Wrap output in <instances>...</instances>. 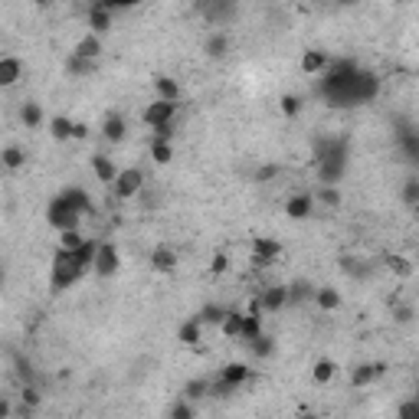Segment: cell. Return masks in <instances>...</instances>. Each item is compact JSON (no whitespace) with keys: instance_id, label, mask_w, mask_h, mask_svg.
Instances as JSON below:
<instances>
[{"instance_id":"obj_1","label":"cell","mask_w":419,"mask_h":419,"mask_svg":"<svg viewBox=\"0 0 419 419\" xmlns=\"http://www.w3.org/2000/svg\"><path fill=\"white\" fill-rule=\"evenodd\" d=\"M89 210H92V200H89L86 190H79V187L62 190L59 197L50 203V223L59 233L62 230H75L79 226V216H86Z\"/></svg>"},{"instance_id":"obj_2","label":"cell","mask_w":419,"mask_h":419,"mask_svg":"<svg viewBox=\"0 0 419 419\" xmlns=\"http://www.w3.org/2000/svg\"><path fill=\"white\" fill-rule=\"evenodd\" d=\"M82 266L75 259V252H66V249H56V256H53V288L62 292V288H69L73 282L82 279Z\"/></svg>"},{"instance_id":"obj_3","label":"cell","mask_w":419,"mask_h":419,"mask_svg":"<svg viewBox=\"0 0 419 419\" xmlns=\"http://www.w3.org/2000/svg\"><path fill=\"white\" fill-rule=\"evenodd\" d=\"M174 118H177V102H167V99H154L151 105H145V111H141V122L148 124L151 131L160 128V124H171Z\"/></svg>"},{"instance_id":"obj_4","label":"cell","mask_w":419,"mask_h":419,"mask_svg":"<svg viewBox=\"0 0 419 419\" xmlns=\"http://www.w3.org/2000/svg\"><path fill=\"white\" fill-rule=\"evenodd\" d=\"M141 187H145V171L141 167H124V171H118V180L111 184V190H115L118 200H131L141 194Z\"/></svg>"},{"instance_id":"obj_5","label":"cell","mask_w":419,"mask_h":419,"mask_svg":"<svg viewBox=\"0 0 419 419\" xmlns=\"http://www.w3.org/2000/svg\"><path fill=\"white\" fill-rule=\"evenodd\" d=\"M118 266H122L118 249L111 246V243H99V252H95V266H92V272L102 275V279H111V275L118 272Z\"/></svg>"},{"instance_id":"obj_6","label":"cell","mask_w":419,"mask_h":419,"mask_svg":"<svg viewBox=\"0 0 419 419\" xmlns=\"http://www.w3.org/2000/svg\"><path fill=\"white\" fill-rule=\"evenodd\" d=\"M262 311L266 315H275V311H282L288 305V285H269V288H262Z\"/></svg>"},{"instance_id":"obj_7","label":"cell","mask_w":419,"mask_h":419,"mask_svg":"<svg viewBox=\"0 0 419 419\" xmlns=\"http://www.w3.org/2000/svg\"><path fill=\"white\" fill-rule=\"evenodd\" d=\"M311 210H315V197L311 194H292V197L285 200L288 220H305V216H311Z\"/></svg>"},{"instance_id":"obj_8","label":"cell","mask_w":419,"mask_h":419,"mask_svg":"<svg viewBox=\"0 0 419 419\" xmlns=\"http://www.w3.org/2000/svg\"><path fill=\"white\" fill-rule=\"evenodd\" d=\"M315 305H318V311L331 315V311H337L344 305V298H341V292L334 285H321V288H315Z\"/></svg>"},{"instance_id":"obj_9","label":"cell","mask_w":419,"mask_h":419,"mask_svg":"<svg viewBox=\"0 0 419 419\" xmlns=\"http://www.w3.org/2000/svg\"><path fill=\"white\" fill-rule=\"evenodd\" d=\"M102 53H105V46H102V33H92V30H89L86 37L75 43V56H82V59H89V62H95Z\"/></svg>"},{"instance_id":"obj_10","label":"cell","mask_w":419,"mask_h":419,"mask_svg":"<svg viewBox=\"0 0 419 419\" xmlns=\"http://www.w3.org/2000/svg\"><path fill=\"white\" fill-rule=\"evenodd\" d=\"M20 79H24V62L17 59V56H3V59H0V86L10 89V86H17Z\"/></svg>"},{"instance_id":"obj_11","label":"cell","mask_w":419,"mask_h":419,"mask_svg":"<svg viewBox=\"0 0 419 419\" xmlns=\"http://www.w3.org/2000/svg\"><path fill=\"white\" fill-rule=\"evenodd\" d=\"M252 252H256V262H275L282 256V243H275L269 236H259V239H252Z\"/></svg>"},{"instance_id":"obj_12","label":"cell","mask_w":419,"mask_h":419,"mask_svg":"<svg viewBox=\"0 0 419 419\" xmlns=\"http://www.w3.org/2000/svg\"><path fill=\"white\" fill-rule=\"evenodd\" d=\"M328 62H331V56L324 50H308V53H301V73L305 75H318V73H324L328 69Z\"/></svg>"},{"instance_id":"obj_13","label":"cell","mask_w":419,"mask_h":419,"mask_svg":"<svg viewBox=\"0 0 419 419\" xmlns=\"http://www.w3.org/2000/svg\"><path fill=\"white\" fill-rule=\"evenodd\" d=\"M177 262H180V256H177V249H171V246H158L151 252V269L154 272H174Z\"/></svg>"},{"instance_id":"obj_14","label":"cell","mask_w":419,"mask_h":419,"mask_svg":"<svg viewBox=\"0 0 419 419\" xmlns=\"http://www.w3.org/2000/svg\"><path fill=\"white\" fill-rule=\"evenodd\" d=\"M102 135H105V141H111V145L124 141V135H128V122H124V115H105V122H102Z\"/></svg>"},{"instance_id":"obj_15","label":"cell","mask_w":419,"mask_h":419,"mask_svg":"<svg viewBox=\"0 0 419 419\" xmlns=\"http://www.w3.org/2000/svg\"><path fill=\"white\" fill-rule=\"evenodd\" d=\"M92 174L99 177V184H115V180H118V167H115V160L105 158V154H92Z\"/></svg>"},{"instance_id":"obj_16","label":"cell","mask_w":419,"mask_h":419,"mask_svg":"<svg viewBox=\"0 0 419 419\" xmlns=\"http://www.w3.org/2000/svg\"><path fill=\"white\" fill-rule=\"evenodd\" d=\"M249 373H252V367H249V364H226V367H223V373H220L223 390H230V387H239V383H246Z\"/></svg>"},{"instance_id":"obj_17","label":"cell","mask_w":419,"mask_h":419,"mask_svg":"<svg viewBox=\"0 0 419 419\" xmlns=\"http://www.w3.org/2000/svg\"><path fill=\"white\" fill-rule=\"evenodd\" d=\"M154 95L158 99H167V102H180V82L171 79V75H154Z\"/></svg>"},{"instance_id":"obj_18","label":"cell","mask_w":419,"mask_h":419,"mask_svg":"<svg viewBox=\"0 0 419 419\" xmlns=\"http://www.w3.org/2000/svg\"><path fill=\"white\" fill-rule=\"evenodd\" d=\"M383 373V364H360V367L351 370V387H370Z\"/></svg>"},{"instance_id":"obj_19","label":"cell","mask_w":419,"mask_h":419,"mask_svg":"<svg viewBox=\"0 0 419 419\" xmlns=\"http://www.w3.org/2000/svg\"><path fill=\"white\" fill-rule=\"evenodd\" d=\"M89 30H92V33H109V30H111L109 3H95V7L89 10Z\"/></svg>"},{"instance_id":"obj_20","label":"cell","mask_w":419,"mask_h":419,"mask_svg":"<svg viewBox=\"0 0 419 419\" xmlns=\"http://www.w3.org/2000/svg\"><path fill=\"white\" fill-rule=\"evenodd\" d=\"M334 377H337V364H334L331 357L315 360V367H311V380L318 383V387H328Z\"/></svg>"},{"instance_id":"obj_21","label":"cell","mask_w":419,"mask_h":419,"mask_svg":"<svg viewBox=\"0 0 419 419\" xmlns=\"http://www.w3.org/2000/svg\"><path fill=\"white\" fill-rule=\"evenodd\" d=\"M243 318H246V311H239V308L226 311V318H223V324H220V334L226 337V341L239 337V331H243Z\"/></svg>"},{"instance_id":"obj_22","label":"cell","mask_w":419,"mask_h":419,"mask_svg":"<svg viewBox=\"0 0 419 419\" xmlns=\"http://www.w3.org/2000/svg\"><path fill=\"white\" fill-rule=\"evenodd\" d=\"M177 337H180L187 347H197L200 341H203V321H200V318L184 321V324H180V331H177Z\"/></svg>"},{"instance_id":"obj_23","label":"cell","mask_w":419,"mask_h":419,"mask_svg":"<svg viewBox=\"0 0 419 419\" xmlns=\"http://www.w3.org/2000/svg\"><path fill=\"white\" fill-rule=\"evenodd\" d=\"M75 131V122L69 118V115H53L50 118V135L53 141H69Z\"/></svg>"},{"instance_id":"obj_24","label":"cell","mask_w":419,"mask_h":419,"mask_svg":"<svg viewBox=\"0 0 419 419\" xmlns=\"http://www.w3.org/2000/svg\"><path fill=\"white\" fill-rule=\"evenodd\" d=\"M0 160H3L7 171H20V167H26V151L17 148V145H7V148L0 151Z\"/></svg>"},{"instance_id":"obj_25","label":"cell","mask_w":419,"mask_h":419,"mask_svg":"<svg viewBox=\"0 0 419 419\" xmlns=\"http://www.w3.org/2000/svg\"><path fill=\"white\" fill-rule=\"evenodd\" d=\"M86 243H89V236L79 233V226H75V230H62L59 233V249H66V252H79Z\"/></svg>"},{"instance_id":"obj_26","label":"cell","mask_w":419,"mask_h":419,"mask_svg":"<svg viewBox=\"0 0 419 419\" xmlns=\"http://www.w3.org/2000/svg\"><path fill=\"white\" fill-rule=\"evenodd\" d=\"M226 53H230V37H226V33H210L207 56H213V59H223Z\"/></svg>"},{"instance_id":"obj_27","label":"cell","mask_w":419,"mask_h":419,"mask_svg":"<svg viewBox=\"0 0 419 419\" xmlns=\"http://www.w3.org/2000/svg\"><path fill=\"white\" fill-rule=\"evenodd\" d=\"M20 122L26 128H39L43 124V109H39L37 102H24V109H20Z\"/></svg>"},{"instance_id":"obj_28","label":"cell","mask_w":419,"mask_h":419,"mask_svg":"<svg viewBox=\"0 0 419 419\" xmlns=\"http://www.w3.org/2000/svg\"><path fill=\"white\" fill-rule=\"evenodd\" d=\"M151 160L154 164H171L174 160V148H171V141H151Z\"/></svg>"},{"instance_id":"obj_29","label":"cell","mask_w":419,"mask_h":419,"mask_svg":"<svg viewBox=\"0 0 419 419\" xmlns=\"http://www.w3.org/2000/svg\"><path fill=\"white\" fill-rule=\"evenodd\" d=\"M262 334V315H246L243 318V331H239V337L243 341H256Z\"/></svg>"},{"instance_id":"obj_30","label":"cell","mask_w":419,"mask_h":419,"mask_svg":"<svg viewBox=\"0 0 419 419\" xmlns=\"http://www.w3.org/2000/svg\"><path fill=\"white\" fill-rule=\"evenodd\" d=\"M315 203H324V207H341V190H334V184H324L315 194Z\"/></svg>"},{"instance_id":"obj_31","label":"cell","mask_w":419,"mask_h":419,"mask_svg":"<svg viewBox=\"0 0 419 419\" xmlns=\"http://www.w3.org/2000/svg\"><path fill=\"white\" fill-rule=\"evenodd\" d=\"M226 311L230 308H220V305H207V308L200 311V321H203V324H223V318H226Z\"/></svg>"},{"instance_id":"obj_32","label":"cell","mask_w":419,"mask_h":419,"mask_svg":"<svg viewBox=\"0 0 419 419\" xmlns=\"http://www.w3.org/2000/svg\"><path fill=\"white\" fill-rule=\"evenodd\" d=\"M387 269L396 272V275H409V272H413V266H409L407 256H387Z\"/></svg>"},{"instance_id":"obj_33","label":"cell","mask_w":419,"mask_h":419,"mask_svg":"<svg viewBox=\"0 0 419 419\" xmlns=\"http://www.w3.org/2000/svg\"><path fill=\"white\" fill-rule=\"evenodd\" d=\"M403 203L419 207V180H416V177H409L407 184H403Z\"/></svg>"},{"instance_id":"obj_34","label":"cell","mask_w":419,"mask_h":419,"mask_svg":"<svg viewBox=\"0 0 419 419\" xmlns=\"http://www.w3.org/2000/svg\"><path fill=\"white\" fill-rule=\"evenodd\" d=\"M249 344H252V354H256V357H269L272 354V337H266V334H259V337L249 341Z\"/></svg>"},{"instance_id":"obj_35","label":"cell","mask_w":419,"mask_h":419,"mask_svg":"<svg viewBox=\"0 0 419 419\" xmlns=\"http://www.w3.org/2000/svg\"><path fill=\"white\" fill-rule=\"evenodd\" d=\"M279 105H282V115H288V118H295L298 111H301V99L298 95H282Z\"/></svg>"},{"instance_id":"obj_36","label":"cell","mask_w":419,"mask_h":419,"mask_svg":"<svg viewBox=\"0 0 419 419\" xmlns=\"http://www.w3.org/2000/svg\"><path fill=\"white\" fill-rule=\"evenodd\" d=\"M226 269H230V256H226V252H216V256L210 259V275H223Z\"/></svg>"},{"instance_id":"obj_37","label":"cell","mask_w":419,"mask_h":419,"mask_svg":"<svg viewBox=\"0 0 419 419\" xmlns=\"http://www.w3.org/2000/svg\"><path fill=\"white\" fill-rule=\"evenodd\" d=\"M396 416L400 419H419V396L416 400H409V403H403V407L396 409Z\"/></svg>"},{"instance_id":"obj_38","label":"cell","mask_w":419,"mask_h":419,"mask_svg":"<svg viewBox=\"0 0 419 419\" xmlns=\"http://www.w3.org/2000/svg\"><path fill=\"white\" fill-rule=\"evenodd\" d=\"M171 416L174 419H190L194 416V407H190V403H177V407H171Z\"/></svg>"},{"instance_id":"obj_39","label":"cell","mask_w":419,"mask_h":419,"mask_svg":"<svg viewBox=\"0 0 419 419\" xmlns=\"http://www.w3.org/2000/svg\"><path fill=\"white\" fill-rule=\"evenodd\" d=\"M24 403H26V407H37V403H39V393L33 390V387H26V390H24Z\"/></svg>"},{"instance_id":"obj_40","label":"cell","mask_w":419,"mask_h":419,"mask_svg":"<svg viewBox=\"0 0 419 419\" xmlns=\"http://www.w3.org/2000/svg\"><path fill=\"white\" fill-rule=\"evenodd\" d=\"M73 138H75V141H86V138H89V124H86V122H75Z\"/></svg>"},{"instance_id":"obj_41","label":"cell","mask_w":419,"mask_h":419,"mask_svg":"<svg viewBox=\"0 0 419 419\" xmlns=\"http://www.w3.org/2000/svg\"><path fill=\"white\" fill-rule=\"evenodd\" d=\"M409 318H413V311H409V308H400V311H396V321H409Z\"/></svg>"},{"instance_id":"obj_42","label":"cell","mask_w":419,"mask_h":419,"mask_svg":"<svg viewBox=\"0 0 419 419\" xmlns=\"http://www.w3.org/2000/svg\"><path fill=\"white\" fill-rule=\"evenodd\" d=\"M33 3H37V7H53L56 0H33Z\"/></svg>"},{"instance_id":"obj_43","label":"cell","mask_w":419,"mask_h":419,"mask_svg":"<svg viewBox=\"0 0 419 419\" xmlns=\"http://www.w3.org/2000/svg\"><path fill=\"white\" fill-rule=\"evenodd\" d=\"M416 79H419V66H416Z\"/></svg>"}]
</instances>
